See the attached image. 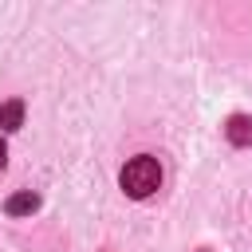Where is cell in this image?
<instances>
[{
    "instance_id": "obj_2",
    "label": "cell",
    "mask_w": 252,
    "mask_h": 252,
    "mask_svg": "<svg viewBox=\"0 0 252 252\" xmlns=\"http://www.w3.org/2000/svg\"><path fill=\"white\" fill-rule=\"evenodd\" d=\"M224 134H228L232 146H248V142H252V118H248V114H232L228 126H224Z\"/></svg>"
},
{
    "instance_id": "obj_1",
    "label": "cell",
    "mask_w": 252,
    "mask_h": 252,
    "mask_svg": "<svg viewBox=\"0 0 252 252\" xmlns=\"http://www.w3.org/2000/svg\"><path fill=\"white\" fill-rule=\"evenodd\" d=\"M118 185H122V193L134 197V201L150 197V193L161 185V165H158V158H150V154L130 158V161L122 165V173H118Z\"/></svg>"
},
{
    "instance_id": "obj_3",
    "label": "cell",
    "mask_w": 252,
    "mask_h": 252,
    "mask_svg": "<svg viewBox=\"0 0 252 252\" xmlns=\"http://www.w3.org/2000/svg\"><path fill=\"white\" fill-rule=\"evenodd\" d=\"M12 217H28V213H35L39 209V193H32V189H24V193H16V197H8V205H4Z\"/></svg>"
},
{
    "instance_id": "obj_4",
    "label": "cell",
    "mask_w": 252,
    "mask_h": 252,
    "mask_svg": "<svg viewBox=\"0 0 252 252\" xmlns=\"http://www.w3.org/2000/svg\"><path fill=\"white\" fill-rule=\"evenodd\" d=\"M20 122H24V102L20 98L0 102V130H20Z\"/></svg>"
},
{
    "instance_id": "obj_5",
    "label": "cell",
    "mask_w": 252,
    "mask_h": 252,
    "mask_svg": "<svg viewBox=\"0 0 252 252\" xmlns=\"http://www.w3.org/2000/svg\"><path fill=\"white\" fill-rule=\"evenodd\" d=\"M4 161H8V142L0 138V169H4Z\"/></svg>"
}]
</instances>
